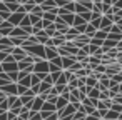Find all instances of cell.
<instances>
[{
  "label": "cell",
  "mask_w": 122,
  "mask_h": 120,
  "mask_svg": "<svg viewBox=\"0 0 122 120\" xmlns=\"http://www.w3.org/2000/svg\"><path fill=\"white\" fill-rule=\"evenodd\" d=\"M27 55H34V57H39V58H45V47L44 45H32L29 48H25Z\"/></svg>",
  "instance_id": "6da1fadb"
},
{
  "label": "cell",
  "mask_w": 122,
  "mask_h": 120,
  "mask_svg": "<svg viewBox=\"0 0 122 120\" xmlns=\"http://www.w3.org/2000/svg\"><path fill=\"white\" fill-rule=\"evenodd\" d=\"M34 73H39V75L50 73V70H49V60H40L37 63H34Z\"/></svg>",
  "instance_id": "7a4b0ae2"
},
{
  "label": "cell",
  "mask_w": 122,
  "mask_h": 120,
  "mask_svg": "<svg viewBox=\"0 0 122 120\" xmlns=\"http://www.w3.org/2000/svg\"><path fill=\"white\" fill-rule=\"evenodd\" d=\"M72 42H74V45H75L77 48H82V47H85V45L90 43V37H87L85 34H79Z\"/></svg>",
  "instance_id": "3957f363"
},
{
  "label": "cell",
  "mask_w": 122,
  "mask_h": 120,
  "mask_svg": "<svg viewBox=\"0 0 122 120\" xmlns=\"http://www.w3.org/2000/svg\"><path fill=\"white\" fill-rule=\"evenodd\" d=\"M12 29H14V25L9 20H2V24H0V37H10Z\"/></svg>",
  "instance_id": "277c9868"
},
{
  "label": "cell",
  "mask_w": 122,
  "mask_h": 120,
  "mask_svg": "<svg viewBox=\"0 0 122 120\" xmlns=\"http://www.w3.org/2000/svg\"><path fill=\"white\" fill-rule=\"evenodd\" d=\"M49 70H50V73H52V72H60V70H64V68H62V57H55V58L49 60Z\"/></svg>",
  "instance_id": "5b68a950"
},
{
  "label": "cell",
  "mask_w": 122,
  "mask_h": 120,
  "mask_svg": "<svg viewBox=\"0 0 122 120\" xmlns=\"http://www.w3.org/2000/svg\"><path fill=\"white\" fill-rule=\"evenodd\" d=\"M12 57H14L15 62H22V60L27 57V52H25L22 47H14V48H12Z\"/></svg>",
  "instance_id": "8992f818"
},
{
  "label": "cell",
  "mask_w": 122,
  "mask_h": 120,
  "mask_svg": "<svg viewBox=\"0 0 122 120\" xmlns=\"http://www.w3.org/2000/svg\"><path fill=\"white\" fill-rule=\"evenodd\" d=\"M27 14H24V12H15V14H12L10 15V19H9V22L14 25V27H19L20 25V22L24 20V17H25Z\"/></svg>",
  "instance_id": "52a82bcc"
},
{
  "label": "cell",
  "mask_w": 122,
  "mask_h": 120,
  "mask_svg": "<svg viewBox=\"0 0 122 120\" xmlns=\"http://www.w3.org/2000/svg\"><path fill=\"white\" fill-rule=\"evenodd\" d=\"M0 90H2V93H4L5 97H9V95H17V83H7V85H4Z\"/></svg>",
  "instance_id": "ba28073f"
},
{
  "label": "cell",
  "mask_w": 122,
  "mask_h": 120,
  "mask_svg": "<svg viewBox=\"0 0 122 120\" xmlns=\"http://www.w3.org/2000/svg\"><path fill=\"white\" fill-rule=\"evenodd\" d=\"M115 73H120V63L107 65V68H105V73H104V75H107V77L110 78V77H114Z\"/></svg>",
  "instance_id": "9c48e42d"
},
{
  "label": "cell",
  "mask_w": 122,
  "mask_h": 120,
  "mask_svg": "<svg viewBox=\"0 0 122 120\" xmlns=\"http://www.w3.org/2000/svg\"><path fill=\"white\" fill-rule=\"evenodd\" d=\"M10 48H14L10 37H0V52H4V50H10Z\"/></svg>",
  "instance_id": "30bf717a"
},
{
  "label": "cell",
  "mask_w": 122,
  "mask_h": 120,
  "mask_svg": "<svg viewBox=\"0 0 122 120\" xmlns=\"http://www.w3.org/2000/svg\"><path fill=\"white\" fill-rule=\"evenodd\" d=\"M75 62H77L75 55H70V57H62V68H64V70H69V68H70Z\"/></svg>",
  "instance_id": "8fae6325"
},
{
  "label": "cell",
  "mask_w": 122,
  "mask_h": 120,
  "mask_svg": "<svg viewBox=\"0 0 122 120\" xmlns=\"http://www.w3.org/2000/svg\"><path fill=\"white\" fill-rule=\"evenodd\" d=\"M112 25H114L112 20H110L109 17H104V15H102V20H100V27H99V30H104V32L109 34V30H110Z\"/></svg>",
  "instance_id": "7c38bea8"
},
{
  "label": "cell",
  "mask_w": 122,
  "mask_h": 120,
  "mask_svg": "<svg viewBox=\"0 0 122 120\" xmlns=\"http://www.w3.org/2000/svg\"><path fill=\"white\" fill-rule=\"evenodd\" d=\"M10 37H15V38H24V40H25L29 35L24 32V29H22V27H14V29H12V34H10Z\"/></svg>",
  "instance_id": "4fadbf2b"
},
{
  "label": "cell",
  "mask_w": 122,
  "mask_h": 120,
  "mask_svg": "<svg viewBox=\"0 0 122 120\" xmlns=\"http://www.w3.org/2000/svg\"><path fill=\"white\" fill-rule=\"evenodd\" d=\"M2 68L5 73H10V72H17L19 67H17V62H4L2 63Z\"/></svg>",
  "instance_id": "5bb4252c"
},
{
  "label": "cell",
  "mask_w": 122,
  "mask_h": 120,
  "mask_svg": "<svg viewBox=\"0 0 122 120\" xmlns=\"http://www.w3.org/2000/svg\"><path fill=\"white\" fill-rule=\"evenodd\" d=\"M10 10H9V7L4 4V2H0V19L2 20H9L10 19Z\"/></svg>",
  "instance_id": "9a60e30c"
},
{
  "label": "cell",
  "mask_w": 122,
  "mask_h": 120,
  "mask_svg": "<svg viewBox=\"0 0 122 120\" xmlns=\"http://www.w3.org/2000/svg\"><path fill=\"white\" fill-rule=\"evenodd\" d=\"M54 85L52 83H49V82H40V85H39V95H49V92H50V88H52Z\"/></svg>",
  "instance_id": "2e32d148"
},
{
  "label": "cell",
  "mask_w": 122,
  "mask_h": 120,
  "mask_svg": "<svg viewBox=\"0 0 122 120\" xmlns=\"http://www.w3.org/2000/svg\"><path fill=\"white\" fill-rule=\"evenodd\" d=\"M62 47L67 50V53H69V55H77V52H79V48L74 45V42H65Z\"/></svg>",
  "instance_id": "e0dca14e"
},
{
  "label": "cell",
  "mask_w": 122,
  "mask_h": 120,
  "mask_svg": "<svg viewBox=\"0 0 122 120\" xmlns=\"http://www.w3.org/2000/svg\"><path fill=\"white\" fill-rule=\"evenodd\" d=\"M55 57H59L57 48L55 47H45V60H52Z\"/></svg>",
  "instance_id": "ac0fdd59"
},
{
  "label": "cell",
  "mask_w": 122,
  "mask_h": 120,
  "mask_svg": "<svg viewBox=\"0 0 122 120\" xmlns=\"http://www.w3.org/2000/svg\"><path fill=\"white\" fill-rule=\"evenodd\" d=\"M65 42H67V40H65V35H55V37H52V43H54L55 48H57V47H62Z\"/></svg>",
  "instance_id": "d6986e66"
},
{
  "label": "cell",
  "mask_w": 122,
  "mask_h": 120,
  "mask_svg": "<svg viewBox=\"0 0 122 120\" xmlns=\"http://www.w3.org/2000/svg\"><path fill=\"white\" fill-rule=\"evenodd\" d=\"M59 17H60V19H62V20H64V22H65V24H67L69 27H72V25H74V19H75V14H64V15H59Z\"/></svg>",
  "instance_id": "ffe728a7"
},
{
  "label": "cell",
  "mask_w": 122,
  "mask_h": 120,
  "mask_svg": "<svg viewBox=\"0 0 122 120\" xmlns=\"http://www.w3.org/2000/svg\"><path fill=\"white\" fill-rule=\"evenodd\" d=\"M35 37H37V40H39V43H40V45H45V43H47V40L50 38V37L45 34V30H40L39 34H35Z\"/></svg>",
  "instance_id": "44dd1931"
},
{
  "label": "cell",
  "mask_w": 122,
  "mask_h": 120,
  "mask_svg": "<svg viewBox=\"0 0 122 120\" xmlns=\"http://www.w3.org/2000/svg\"><path fill=\"white\" fill-rule=\"evenodd\" d=\"M115 45H117V42H114V40H110V38H105V40H104V43H102L104 53H105L107 50H110V48H115Z\"/></svg>",
  "instance_id": "7402d4cb"
},
{
  "label": "cell",
  "mask_w": 122,
  "mask_h": 120,
  "mask_svg": "<svg viewBox=\"0 0 122 120\" xmlns=\"http://www.w3.org/2000/svg\"><path fill=\"white\" fill-rule=\"evenodd\" d=\"M54 7H57V5H55V0H45V2L40 5V9H42L44 12H49V10H52Z\"/></svg>",
  "instance_id": "603a6c76"
},
{
  "label": "cell",
  "mask_w": 122,
  "mask_h": 120,
  "mask_svg": "<svg viewBox=\"0 0 122 120\" xmlns=\"http://www.w3.org/2000/svg\"><path fill=\"white\" fill-rule=\"evenodd\" d=\"M85 85H87L89 88H92V87H97V85H99V80H97L94 75H89V77H85Z\"/></svg>",
  "instance_id": "cb8c5ba5"
},
{
  "label": "cell",
  "mask_w": 122,
  "mask_h": 120,
  "mask_svg": "<svg viewBox=\"0 0 122 120\" xmlns=\"http://www.w3.org/2000/svg\"><path fill=\"white\" fill-rule=\"evenodd\" d=\"M99 93H100V90H99V85H97V87H92V88H89V93H87V97H89V98H94V100H99Z\"/></svg>",
  "instance_id": "d4e9b609"
},
{
  "label": "cell",
  "mask_w": 122,
  "mask_h": 120,
  "mask_svg": "<svg viewBox=\"0 0 122 120\" xmlns=\"http://www.w3.org/2000/svg\"><path fill=\"white\" fill-rule=\"evenodd\" d=\"M119 115L120 113H117V112H114V110H107L105 112V115H104V120H119Z\"/></svg>",
  "instance_id": "484cf974"
},
{
  "label": "cell",
  "mask_w": 122,
  "mask_h": 120,
  "mask_svg": "<svg viewBox=\"0 0 122 120\" xmlns=\"http://www.w3.org/2000/svg\"><path fill=\"white\" fill-rule=\"evenodd\" d=\"M40 112H57V107H55L54 103H50V102H44Z\"/></svg>",
  "instance_id": "4316f807"
},
{
  "label": "cell",
  "mask_w": 122,
  "mask_h": 120,
  "mask_svg": "<svg viewBox=\"0 0 122 120\" xmlns=\"http://www.w3.org/2000/svg\"><path fill=\"white\" fill-rule=\"evenodd\" d=\"M7 83H14V82H10V78H9V73L2 72V73H0V88H2L4 85H7Z\"/></svg>",
  "instance_id": "83f0119b"
},
{
  "label": "cell",
  "mask_w": 122,
  "mask_h": 120,
  "mask_svg": "<svg viewBox=\"0 0 122 120\" xmlns=\"http://www.w3.org/2000/svg\"><path fill=\"white\" fill-rule=\"evenodd\" d=\"M40 77L37 75V73H30V87H37V85H40Z\"/></svg>",
  "instance_id": "f1b7e54d"
},
{
  "label": "cell",
  "mask_w": 122,
  "mask_h": 120,
  "mask_svg": "<svg viewBox=\"0 0 122 120\" xmlns=\"http://www.w3.org/2000/svg\"><path fill=\"white\" fill-rule=\"evenodd\" d=\"M55 19H57V15H54V14H50V12H44V15H42V20H47V22H50V24H54Z\"/></svg>",
  "instance_id": "f546056e"
},
{
  "label": "cell",
  "mask_w": 122,
  "mask_h": 120,
  "mask_svg": "<svg viewBox=\"0 0 122 120\" xmlns=\"http://www.w3.org/2000/svg\"><path fill=\"white\" fill-rule=\"evenodd\" d=\"M44 30H45V34H47L50 38H52V37L55 35V32H57V29H55V24H50V25H49V27H45Z\"/></svg>",
  "instance_id": "4dcf8cb0"
},
{
  "label": "cell",
  "mask_w": 122,
  "mask_h": 120,
  "mask_svg": "<svg viewBox=\"0 0 122 120\" xmlns=\"http://www.w3.org/2000/svg\"><path fill=\"white\" fill-rule=\"evenodd\" d=\"M95 32H97V29H94L90 24H87V25H85V32H84V34H85L87 37H90V38H92V37L95 35Z\"/></svg>",
  "instance_id": "1f68e13d"
},
{
  "label": "cell",
  "mask_w": 122,
  "mask_h": 120,
  "mask_svg": "<svg viewBox=\"0 0 122 120\" xmlns=\"http://www.w3.org/2000/svg\"><path fill=\"white\" fill-rule=\"evenodd\" d=\"M67 14H75V2H69L65 7H62Z\"/></svg>",
  "instance_id": "d6a6232c"
},
{
  "label": "cell",
  "mask_w": 122,
  "mask_h": 120,
  "mask_svg": "<svg viewBox=\"0 0 122 120\" xmlns=\"http://www.w3.org/2000/svg\"><path fill=\"white\" fill-rule=\"evenodd\" d=\"M84 12H90L87 7H84V5H80V4H77L75 2V14L77 15H80V14H84Z\"/></svg>",
  "instance_id": "836d02e7"
},
{
  "label": "cell",
  "mask_w": 122,
  "mask_h": 120,
  "mask_svg": "<svg viewBox=\"0 0 122 120\" xmlns=\"http://www.w3.org/2000/svg\"><path fill=\"white\" fill-rule=\"evenodd\" d=\"M9 108H10V103H9V100H7V97L0 102V110L2 112H9Z\"/></svg>",
  "instance_id": "e575fe53"
},
{
  "label": "cell",
  "mask_w": 122,
  "mask_h": 120,
  "mask_svg": "<svg viewBox=\"0 0 122 120\" xmlns=\"http://www.w3.org/2000/svg\"><path fill=\"white\" fill-rule=\"evenodd\" d=\"M30 14H34V15H37L39 19H42V15H44V10L40 9V5H35L34 9H32V12Z\"/></svg>",
  "instance_id": "d590c367"
},
{
  "label": "cell",
  "mask_w": 122,
  "mask_h": 120,
  "mask_svg": "<svg viewBox=\"0 0 122 120\" xmlns=\"http://www.w3.org/2000/svg\"><path fill=\"white\" fill-rule=\"evenodd\" d=\"M104 55H107L109 58H117V55H119V50H117V48H110V50H107Z\"/></svg>",
  "instance_id": "8d00e7d4"
},
{
  "label": "cell",
  "mask_w": 122,
  "mask_h": 120,
  "mask_svg": "<svg viewBox=\"0 0 122 120\" xmlns=\"http://www.w3.org/2000/svg\"><path fill=\"white\" fill-rule=\"evenodd\" d=\"M94 38L105 40V38H107V32H104V30H97V32H95V35H94Z\"/></svg>",
  "instance_id": "74e56055"
},
{
  "label": "cell",
  "mask_w": 122,
  "mask_h": 120,
  "mask_svg": "<svg viewBox=\"0 0 122 120\" xmlns=\"http://www.w3.org/2000/svg\"><path fill=\"white\" fill-rule=\"evenodd\" d=\"M12 53V48L10 50H4V52H0V63H2V62H5L7 60V57Z\"/></svg>",
  "instance_id": "f35d334b"
},
{
  "label": "cell",
  "mask_w": 122,
  "mask_h": 120,
  "mask_svg": "<svg viewBox=\"0 0 122 120\" xmlns=\"http://www.w3.org/2000/svg\"><path fill=\"white\" fill-rule=\"evenodd\" d=\"M80 17L84 19L85 24H89V22L92 20V12H84V14H80Z\"/></svg>",
  "instance_id": "ab89813d"
},
{
  "label": "cell",
  "mask_w": 122,
  "mask_h": 120,
  "mask_svg": "<svg viewBox=\"0 0 122 120\" xmlns=\"http://www.w3.org/2000/svg\"><path fill=\"white\" fill-rule=\"evenodd\" d=\"M10 40H12V45H14V47H22V43H24V38H15V37H10Z\"/></svg>",
  "instance_id": "60d3db41"
},
{
  "label": "cell",
  "mask_w": 122,
  "mask_h": 120,
  "mask_svg": "<svg viewBox=\"0 0 122 120\" xmlns=\"http://www.w3.org/2000/svg\"><path fill=\"white\" fill-rule=\"evenodd\" d=\"M34 7H35V2H34V0H30L29 4H25V5H24V9H25V12H27V14H30Z\"/></svg>",
  "instance_id": "b9f144b4"
},
{
  "label": "cell",
  "mask_w": 122,
  "mask_h": 120,
  "mask_svg": "<svg viewBox=\"0 0 122 120\" xmlns=\"http://www.w3.org/2000/svg\"><path fill=\"white\" fill-rule=\"evenodd\" d=\"M77 4H80V5H84V7H87L89 10L92 9V0H77Z\"/></svg>",
  "instance_id": "7bdbcfd3"
},
{
  "label": "cell",
  "mask_w": 122,
  "mask_h": 120,
  "mask_svg": "<svg viewBox=\"0 0 122 120\" xmlns=\"http://www.w3.org/2000/svg\"><path fill=\"white\" fill-rule=\"evenodd\" d=\"M27 17H29V20H30V24L34 25V24H37L39 20H42V19H39L37 15H34V14H27Z\"/></svg>",
  "instance_id": "ee69618b"
},
{
  "label": "cell",
  "mask_w": 122,
  "mask_h": 120,
  "mask_svg": "<svg viewBox=\"0 0 122 120\" xmlns=\"http://www.w3.org/2000/svg\"><path fill=\"white\" fill-rule=\"evenodd\" d=\"M110 110H114V112H117V113H122V105H119V103H114V102H112Z\"/></svg>",
  "instance_id": "f6af8a7d"
},
{
  "label": "cell",
  "mask_w": 122,
  "mask_h": 120,
  "mask_svg": "<svg viewBox=\"0 0 122 120\" xmlns=\"http://www.w3.org/2000/svg\"><path fill=\"white\" fill-rule=\"evenodd\" d=\"M29 120H42L40 112H30V118H29Z\"/></svg>",
  "instance_id": "bcb514c9"
},
{
  "label": "cell",
  "mask_w": 122,
  "mask_h": 120,
  "mask_svg": "<svg viewBox=\"0 0 122 120\" xmlns=\"http://www.w3.org/2000/svg\"><path fill=\"white\" fill-rule=\"evenodd\" d=\"M19 27H32V24H30V20H29V17H27V15L24 17V20L20 22V25H19Z\"/></svg>",
  "instance_id": "7dc6e473"
},
{
  "label": "cell",
  "mask_w": 122,
  "mask_h": 120,
  "mask_svg": "<svg viewBox=\"0 0 122 120\" xmlns=\"http://www.w3.org/2000/svg\"><path fill=\"white\" fill-rule=\"evenodd\" d=\"M60 75H62V70H60V72H52V73H50V77H52V82L55 83V82L59 80V77H60Z\"/></svg>",
  "instance_id": "c3c4849f"
},
{
  "label": "cell",
  "mask_w": 122,
  "mask_h": 120,
  "mask_svg": "<svg viewBox=\"0 0 122 120\" xmlns=\"http://www.w3.org/2000/svg\"><path fill=\"white\" fill-rule=\"evenodd\" d=\"M110 78H112L115 83H122V72H120V73H115V75H114V77H110Z\"/></svg>",
  "instance_id": "681fc988"
},
{
  "label": "cell",
  "mask_w": 122,
  "mask_h": 120,
  "mask_svg": "<svg viewBox=\"0 0 122 120\" xmlns=\"http://www.w3.org/2000/svg\"><path fill=\"white\" fill-rule=\"evenodd\" d=\"M112 102H114V103H119V105H122V95H120V93H117V95L112 98Z\"/></svg>",
  "instance_id": "f907efd6"
},
{
  "label": "cell",
  "mask_w": 122,
  "mask_h": 120,
  "mask_svg": "<svg viewBox=\"0 0 122 120\" xmlns=\"http://www.w3.org/2000/svg\"><path fill=\"white\" fill-rule=\"evenodd\" d=\"M114 7H115L117 10H122V0H119V2H117V4H115Z\"/></svg>",
  "instance_id": "816d5d0a"
},
{
  "label": "cell",
  "mask_w": 122,
  "mask_h": 120,
  "mask_svg": "<svg viewBox=\"0 0 122 120\" xmlns=\"http://www.w3.org/2000/svg\"><path fill=\"white\" fill-rule=\"evenodd\" d=\"M114 25H117V27H119V30H120V34H122V19H120L117 24H114Z\"/></svg>",
  "instance_id": "f5cc1de1"
},
{
  "label": "cell",
  "mask_w": 122,
  "mask_h": 120,
  "mask_svg": "<svg viewBox=\"0 0 122 120\" xmlns=\"http://www.w3.org/2000/svg\"><path fill=\"white\" fill-rule=\"evenodd\" d=\"M84 120H99V118H95L94 115H85V118Z\"/></svg>",
  "instance_id": "db71d44e"
},
{
  "label": "cell",
  "mask_w": 122,
  "mask_h": 120,
  "mask_svg": "<svg viewBox=\"0 0 122 120\" xmlns=\"http://www.w3.org/2000/svg\"><path fill=\"white\" fill-rule=\"evenodd\" d=\"M5 62H15V60H14V57H12V53L7 57V60H5ZM2 63H4V62H2Z\"/></svg>",
  "instance_id": "11a10c76"
},
{
  "label": "cell",
  "mask_w": 122,
  "mask_h": 120,
  "mask_svg": "<svg viewBox=\"0 0 122 120\" xmlns=\"http://www.w3.org/2000/svg\"><path fill=\"white\" fill-rule=\"evenodd\" d=\"M34 2H35V5H42V4L45 2V0H34Z\"/></svg>",
  "instance_id": "9f6ffc18"
},
{
  "label": "cell",
  "mask_w": 122,
  "mask_h": 120,
  "mask_svg": "<svg viewBox=\"0 0 122 120\" xmlns=\"http://www.w3.org/2000/svg\"><path fill=\"white\" fill-rule=\"evenodd\" d=\"M30 0H20V5H25V4H29Z\"/></svg>",
  "instance_id": "6f0895ef"
},
{
  "label": "cell",
  "mask_w": 122,
  "mask_h": 120,
  "mask_svg": "<svg viewBox=\"0 0 122 120\" xmlns=\"http://www.w3.org/2000/svg\"><path fill=\"white\" fill-rule=\"evenodd\" d=\"M4 97H5V95L2 93V90H0V98H4Z\"/></svg>",
  "instance_id": "680465c9"
},
{
  "label": "cell",
  "mask_w": 122,
  "mask_h": 120,
  "mask_svg": "<svg viewBox=\"0 0 122 120\" xmlns=\"http://www.w3.org/2000/svg\"><path fill=\"white\" fill-rule=\"evenodd\" d=\"M4 72V68H2V63H0V73H2Z\"/></svg>",
  "instance_id": "91938a15"
},
{
  "label": "cell",
  "mask_w": 122,
  "mask_h": 120,
  "mask_svg": "<svg viewBox=\"0 0 122 120\" xmlns=\"http://www.w3.org/2000/svg\"><path fill=\"white\" fill-rule=\"evenodd\" d=\"M119 120H122V113H120V115H119Z\"/></svg>",
  "instance_id": "94428289"
},
{
  "label": "cell",
  "mask_w": 122,
  "mask_h": 120,
  "mask_svg": "<svg viewBox=\"0 0 122 120\" xmlns=\"http://www.w3.org/2000/svg\"><path fill=\"white\" fill-rule=\"evenodd\" d=\"M94 2H104V0H94Z\"/></svg>",
  "instance_id": "6125c7cd"
},
{
  "label": "cell",
  "mask_w": 122,
  "mask_h": 120,
  "mask_svg": "<svg viewBox=\"0 0 122 120\" xmlns=\"http://www.w3.org/2000/svg\"><path fill=\"white\" fill-rule=\"evenodd\" d=\"M0 24H2V19H0Z\"/></svg>",
  "instance_id": "be15d7a7"
},
{
  "label": "cell",
  "mask_w": 122,
  "mask_h": 120,
  "mask_svg": "<svg viewBox=\"0 0 122 120\" xmlns=\"http://www.w3.org/2000/svg\"><path fill=\"white\" fill-rule=\"evenodd\" d=\"M99 120H104V118H99Z\"/></svg>",
  "instance_id": "e7e4bbea"
},
{
  "label": "cell",
  "mask_w": 122,
  "mask_h": 120,
  "mask_svg": "<svg viewBox=\"0 0 122 120\" xmlns=\"http://www.w3.org/2000/svg\"><path fill=\"white\" fill-rule=\"evenodd\" d=\"M92 2H94V0H92Z\"/></svg>",
  "instance_id": "03108f58"
}]
</instances>
